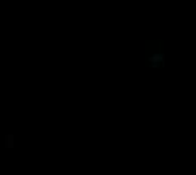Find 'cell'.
I'll return each instance as SVG.
<instances>
[{
  "label": "cell",
  "mask_w": 196,
  "mask_h": 175,
  "mask_svg": "<svg viewBox=\"0 0 196 175\" xmlns=\"http://www.w3.org/2000/svg\"><path fill=\"white\" fill-rule=\"evenodd\" d=\"M164 59H166V56H164V54H154V56H151V57H149V61H151V64H152V66L159 64L161 61H164Z\"/></svg>",
  "instance_id": "cell-1"
}]
</instances>
